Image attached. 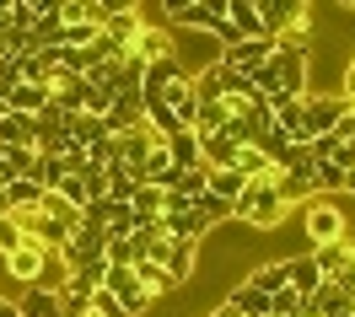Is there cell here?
<instances>
[{
	"label": "cell",
	"mask_w": 355,
	"mask_h": 317,
	"mask_svg": "<svg viewBox=\"0 0 355 317\" xmlns=\"http://www.w3.org/2000/svg\"><path fill=\"white\" fill-rule=\"evenodd\" d=\"M232 221H243L253 231H275L286 221V199H280V188H275V172L269 178H248L243 199L232 204Z\"/></svg>",
	"instance_id": "obj_1"
},
{
	"label": "cell",
	"mask_w": 355,
	"mask_h": 317,
	"mask_svg": "<svg viewBox=\"0 0 355 317\" xmlns=\"http://www.w3.org/2000/svg\"><path fill=\"white\" fill-rule=\"evenodd\" d=\"M302 231H307L312 248H323V242H345V237H350V221H345V210H339L334 199L312 194L307 210H302Z\"/></svg>",
	"instance_id": "obj_2"
},
{
	"label": "cell",
	"mask_w": 355,
	"mask_h": 317,
	"mask_svg": "<svg viewBox=\"0 0 355 317\" xmlns=\"http://www.w3.org/2000/svg\"><path fill=\"white\" fill-rule=\"evenodd\" d=\"M350 114V97H318V91H307L302 97V129H307V140H318V135H334L339 129V118Z\"/></svg>",
	"instance_id": "obj_3"
},
{
	"label": "cell",
	"mask_w": 355,
	"mask_h": 317,
	"mask_svg": "<svg viewBox=\"0 0 355 317\" xmlns=\"http://www.w3.org/2000/svg\"><path fill=\"white\" fill-rule=\"evenodd\" d=\"M146 258H156L162 269H167V280L173 285H183V280H194V264H200V242H189V237H162Z\"/></svg>",
	"instance_id": "obj_4"
},
{
	"label": "cell",
	"mask_w": 355,
	"mask_h": 317,
	"mask_svg": "<svg viewBox=\"0 0 355 317\" xmlns=\"http://www.w3.org/2000/svg\"><path fill=\"white\" fill-rule=\"evenodd\" d=\"M103 242H108V231L76 226V231L65 237V248H60V264H65V274L87 269V264H108V258H103Z\"/></svg>",
	"instance_id": "obj_5"
},
{
	"label": "cell",
	"mask_w": 355,
	"mask_h": 317,
	"mask_svg": "<svg viewBox=\"0 0 355 317\" xmlns=\"http://www.w3.org/2000/svg\"><path fill=\"white\" fill-rule=\"evenodd\" d=\"M269 54H275V38H237V44L221 48V60H216V65L232 70V75H253Z\"/></svg>",
	"instance_id": "obj_6"
},
{
	"label": "cell",
	"mask_w": 355,
	"mask_h": 317,
	"mask_svg": "<svg viewBox=\"0 0 355 317\" xmlns=\"http://www.w3.org/2000/svg\"><path fill=\"white\" fill-rule=\"evenodd\" d=\"M350 296L339 291L334 280H318V291H307L302 296V317H350Z\"/></svg>",
	"instance_id": "obj_7"
},
{
	"label": "cell",
	"mask_w": 355,
	"mask_h": 317,
	"mask_svg": "<svg viewBox=\"0 0 355 317\" xmlns=\"http://www.w3.org/2000/svg\"><path fill=\"white\" fill-rule=\"evenodd\" d=\"M253 11H259V22H264L269 38H280L296 17H307V0H253Z\"/></svg>",
	"instance_id": "obj_8"
},
{
	"label": "cell",
	"mask_w": 355,
	"mask_h": 317,
	"mask_svg": "<svg viewBox=\"0 0 355 317\" xmlns=\"http://www.w3.org/2000/svg\"><path fill=\"white\" fill-rule=\"evenodd\" d=\"M49 97H54V87H38V81H17V87L6 91V114L33 118V114H44V108H49Z\"/></svg>",
	"instance_id": "obj_9"
},
{
	"label": "cell",
	"mask_w": 355,
	"mask_h": 317,
	"mask_svg": "<svg viewBox=\"0 0 355 317\" xmlns=\"http://www.w3.org/2000/svg\"><path fill=\"white\" fill-rule=\"evenodd\" d=\"M103 124H108V135H130L135 124H146V114H140V91H119L113 108L103 114Z\"/></svg>",
	"instance_id": "obj_10"
},
{
	"label": "cell",
	"mask_w": 355,
	"mask_h": 317,
	"mask_svg": "<svg viewBox=\"0 0 355 317\" xmlns=\"http://www.w3.org/2000/svg\"><path fill=\"white\" fill-rule=\"evenodd\" d=\"M156 226H162V237H189V242H200L205 231V215L189 204V210H167V215H156Z\"/></svg>",
	"instance_id": "obj_11"
},
{
	"label": "cell",
	"mask_w": 355,
	"mask_h": 317,
	"mask_svg": "<svg viewBox=\"0 0 355 317\" xmlns=\"http://www.w3.org/2000/svg\"><path fill=\"white\" fill-rule=\"evenodd\" d=\"M130 54L140 60V65H151V60H162V54H173V33L156 27V22H146V27H140V38L130 44Z\"/></svg>",
	"instance_id": "obj_12"
},
{
	"label": "cell",
	"mask_w": 355,
	"mask_h": 317,
	"mask_svg": "<svg viewBox=\"0 0 355 317\" xmlns=\"http://www.w3.org/2000/svg\"><path fill=\"white\" fill-rule=\"evenodd\" d=\"M226 307H232V312L237 317H269V296L259 291V285H232V291H226Z\"/></svg>",
	"instance_id": "obj_13"
},
{
	"label": "cell",
	"mask_w": 355,
	"mask_h": 317,
	"mask_svg": "<svg viewBox=\"0 0 355 317\" xmlns=\"http://www.w3.org/2000/svg\"><path fill=\"white\" fill-rule=\"evenodd\" d=\"M226 22H232V6H226V0H200L194 17H189V33H210V38H216Z\"/></svg>",
	"instance_id": "obj_14"
},
{
	"label": "cell",
	"mask_w": 355,
	"mask_h": 317,
	"mask_svg": "<svg viewBox=\"0 0 355 317\" xmlns=\"http://www.w3.org/2000/svg\"><path fill=\"white\" fill-rule=\"evenodd\" d=\"M140 27H146V17H140V11H130V17H108V22H103V38H108L119 54H130V44L140 38Z\"/></svg>",
	"instance_id": "obj_15"
},
{
	"label": "cell",
	"mask_w": 355,
	"mask_h": 317,
	"mask_svg": "<svg viewBox=\"0 0 355 317\" xmlns=\"http://www.w3.org/2000/svg\"><path fill=\"white\" fill-rule=\"evenodd\" d=\"M17 312H22V317H60V296L44 291V285H22V296H17Z\"/></svg>",
	"instance_id": "obj_16"
},
{
	"label": "cell",
	"mask_w": 355,
	"mask_h": 317,
	"mask_svg": "<svg viewBox=\"0 0 355 317\" xmlns=\"http://www.w3.org/2000/svg\"><path fill=\"white\" fill-rule=\"evenodd\" d=\"M205 188H210L216 199L237 204V199H243V188H248V178L237 172V167H216V172H205Z\"/></svg>",
	"instance_id": "obj_17"
},
{
	"label": "cell",
	"mask_w": 355,
	"mask_h": 317,
	"mask_svg": "<svg viewBox=\"0 0 355 317\" xmlns=\"http://www.w3.org/2000/svg\"><path fill=\"white\" fill-rule=\"evenodd\" d=\"M135 226H140L135 204H124V199H103V231H108V237H130Z\"/></svg>",
	"instance_id": "obj_18"
},
{
	"label": "cell",
	"mask_w": 355,
	"mask_h": 317,
	"mask_svg": "<svg viewBox=\"0 0 355 317\" xmlns=\"http://www.w3.org/2000/svg\"><path fill=\"white\" fill-rule=\"evenodd\" d=\"M33 140H38L33 118H22V114H0V145H6V151H22V145H33Z\"/></svg>",
	"instance_id": "obj_19"
},
{
	"label": "cell",
	"mask_w": 355,
	"mask_h": 317,
	"mask_svg": "<svg viewBox=\"0 0 355 317\" xmlns=\"http://www.w3.org/2000/svg\"><path fill=\"white\" fill-rule=\"evenodd\" d=\"M167 156H173V167L194 172V167H200V135H194V129H178V135H167Z\"/></svg>",
	"instance_id": "obj_20"
},
{
	"label": "cell",
	"mask_w": 355,
	"mask_h": 317,
	"mask_svg": "<svg viewBox=\"0 0 355 317\" xmlns=\"http://www.w3.org/2000/svg\"><path fill=\"white\" fill-rule=\"evenodd\" d=\"M65 135H70V145H81V151H87V145H97V140L108 135V124H103L97 114H70Z\"/></svg>",
	"instance_id": "obj_21"
},
{
	"label": "cell",
	"mask_w": 355,
	"mask_h": 317,
	"mask_svg": "<svg viewBox=\"0 0 355 317\" xmlns=\"http://www.w3.org/2000/svg\"><path fill=\"white\" fill-rule=\"evenodd\" d=\"M130 269H135V280H140V291L151 296V301H156V296H167V291H173V280H167V269H162L156 258H135Z\"/></svg>",
	"instance_id": "obj_22"
},
{
	"label": "cell",
	"mask_w": 355,
	"mask_h": 317,
	"mask_svg": "<svg viewBox=\"0 0 355 317\" xmlns=\"http://www.w3.org/2000/svg\"><path fill=\"white\" fill-rule=\"evenodd\" d=\"M350 248H355V242L345 237V242H323V248H312L307 258L318 264V274H323V280H334V274L345 269V258H350Z\"/></svg>",
	"instance_id": "obj_23"
},
{
	"label": "cell",
	"mask_w": 355,
	"mask_h": 317,
	"mask_svg": "<svg viewBox=\"0 0 355 317\" xmlns=\"http://www.w3.org/2000/svg\"><path fill=\"white\" fill-rule=\"evenodd\" d=\"M318 280H323V274H318V264H312L307 253H302V258H286V285H291L296 296L318 291Z\"/></svg>",
	"instance_id": "obj_24"
},
{
	"label": "cell",
	"mask_w": 355,
	"mask_h": 317,
	"mask_svg": "<svg viewBox=\"0 0 355 317\" xmlns=\"http://www.w3.org/2000/svg\"><path fill=\"white\" fill-rule=\"evenodd\" d=\"M248 285H259L264 296L286 291V258H264V264H253V274H248Z\"/></svg>",
	"instance_id": "obj_25"
},
{
	"label": "cell",
	"mask_w": 355,
	"mask_h": 317,
	"mask_svg": "<svg viewBox=\"0 0 355 317\" xmlns=\"http://www.w3.org/2000/svg\"><path fill=\"white\" fill-rule=\"evenodd\" d=\"M232 167L243 172V178H269L275 172V161L259 151V145H237V156H232Z\"/></svg>",
	"instance_id": "obj_26"
},
{
	"label": "cell",
	"mask_w": 355,
	"mask_h": 317,
	"mask_svg": "<svg viewBox=\"0 0 355 317\" xmlns=\"http://www.w3.org/2000/svg\"><path fill=\"white\" fill-rule=\"evenodd\" d=\"M194 97H200V102H221V97H226V70L221 65H205L200 75H194Z\"/></svg>",
	"instance_id": "obj_27"
},
{
	"label": "cell",
	"mask_w": 355,
	"mask_h": 317,
	"mask_svg": "<svg viewBox=\"0 0 355 317\" xmlns=\"http://www.w3.org/2000/svg\"><path fill=\"white\" fill-rule=\"evenodd\" d=\"M44 194H49V188H38L33 178H17L11 188H6V199H11V210H38V204H44Z\"/></svg>",
	"instance_id": "obj_28"
},
{
	"label": "cell",
	"mask_w": 355,
	"mask_h": 317,
	"mask_svg": "<svg viewBox=\"0 0 355 317\" xmlns=\"http://www.w3.org/2000/svg\"><path fill=\"white\" fill-rule=\"evenodd\" d=\"M226 118H232V108H226V97L221 102H200V114H194V135H216Z\"/></svg>",
	"instance_id": "obj_29"
},
{
	"label": "cell",
	"mask_w": 355,
	"mask_h": 317,
	"mask_svg": "<svg viewBox=\"0 0 355 317\" xmlns=\"http://www.w3.org/2000/svg\"><path fill=\"white\" fill-rule=\"evenodd\" d=\"M194 210H200V215H205V226H210V231L221 226V221H232V204H226V199H216L210 188H205L200 199H194Z\"/></svg>",
	"instance_id": "obj_30"
},
{
	"label": "cell",
	"mask_w": 355,
	"mask_h": 317,
	"mask_svg": "<svg viewBox=\"0 0 355 317\" xmlns=\"http://www.w3.org/2000/svg\"><path fill=\"white\" fill-rule=\"evenodd\" d=\"M49 194H60V199L70 204V210H87V183H81V172H65V178H60V188H49Z\"/></svg>",
	"instance_id": "obj_31"
},
{
	"label": "cell",
	"mask_w": 355,
	"mask_h": 317,
	"mask_svg": "<svg viewBox=\"0 0 355 317\" xmlns=\"http://www.w3.org/2000/svg\"><path fill=\"white\" fill-rule=\"evenodd\" d=\"M97 33H103L97 22H70L65 38H60V48H92V44H97Z\"/></svg>",
	"instance_id": "obj_32"
},
{
	"label": "cell",
	"mask_w": 355,
	"mask_h": 317,
	"mask_svg": "<svg viewBox=\"0 0 355 317\" xmlns=\"http://www.w3.org/2000/svg\"><path fill=\"white\" fill-rule=\"evenodd\" d=\"M81 183H87V199H108V167H81Z\"/></svg>",
	"instance_id": "obj_33"
},
{
	"label": "cell",
	"mask_w": 355,
	"mask_h": 317,
	"mask_svg": "<svg viewBox=\"0 0 355 317\" xmlns=\"http://www.w3.org/2000/svg\"><path fill=\"white\" fill-rule=\"evenodd\" d=\"M291 312H302V296L286 285V291H275V296H269V317H291Z\"/></svg>",
	"instance_id": "obj_34"
},
{
	"label": "cell",
	"mask_w": 355,
	"mask_h": 317,
	"mask_svg": "<svg viewBox=\"0 0 355 317\" xmlns=\"http://www.w3.org/2000/svg\"><path fill=\"white\" fill-rule=\"evenodd\" d=\"M103 258H108V264H135V242L130 237H108V242H103Z\"/></svg>",
	"instance_id": "obj_35"
},
{
	"label": "cell",
	"mask_w": 355,
	"mask_h": 317,
	"mask_svg": "<svg viewBox=\"0 0 355 317\" xmlns=\"http://www.w3.org/2000/svg\"><path fill=\"white\" fill-rule=\"evenodd\" d=\"M194 6H200V0H162V17H167L173 27H189V17H194Z\"/></svg>",
	"instance_id": "obj_36"
},
{
	"label": "cell",
	"mask_w": 355,
	"mask_h": 317,
	"mask_svg": "<svg viewBox=\"0 0 355 317\" xmlns=\"http://www.w3.org/2000/svg\"><path fill=\"white\" fill-rule=\"evenodd\" d=\"M22 242H27V237H22V226H17L11 215H0V258H6V253H17Z\"/></svg>",
	"instance_id": "obj_37"
},
{
	"label": "cell",
	"mask_w": 355,
	"mask_h": 317,
	"mask_svg": "<svg viewBox=\"0 0 355 317\" xmlns=\"http://www.w3.org/2000/svg\"><path fill=\"white\" fill-rule=\"evenodd\" d=\"M130 11H140V0H97V17L108 22V17H130Z\"/></svg>",
	"instance_id": "obj_38"
},
{
	"label": "cell",
	"mask_w": 355,
	"mask_h": 317,
	"mask_svg": "<svg viewBox=\"0 0 355 317\" xmlns=\"http://www.w3.org/2000/svg\"><path fill=\"white\" fill-rule=\"evenodd\" d=\"M17 81H22V65H17V54H11V60H0V97L17 87Z\"/></svg>",
	"instance_id": "obj_39"
},
{
	"label": "cell",
	"mask_w": 355,
	"mask_h": 317,
	"mask_svg": "<svg viewBox=\"0 0 355 317\" xmlns=\"http://www.w3.org/2000/svg\"><path fill=\"white\" fill-rule=\"evenodd\" d=\"M334 285H339V291H345V296L355 301V248H350V258H345V269L334 274Z\"/></svg>",
	"instance_id": "obj_40"
},
{
	"label": "cell",
	"mask_w": 355,
	"mask_h": 317,
	"mask_svg": "<svg viewBox=\"0 0 355 317\" xmlns=\"http://www.w3.org/2000/svg\"><path fill=\"white\" fill-rule=\"evenodd\" d=\"M339 97H350V102H355V54H350V65H345V91H339Z\"/></svg>",
	"instance_id": "obj_41"
},
{
	"label": "cell",
	"mask_w": 355,
	"mask_h": 317,
	"mask_svg": "<svg viewBox=\"0 0 355 317\" xmlns=\"http://www.w3.org/2000/svg\"><path fill=\"white\" fill-rule=\"evenodd\" d=\"M0 317H22V312H17V301H11V296H0Z\"/></svg>",
	"instance_id": "obj_42"
},
{
	"label": "cell",
	"mask_w": 355,
	"mask_h": 317,
	"mask_svg": "<svg viewBox=\"0 0 355 317\" xmlns=\"http://www.w3.org/2000/svg\"><path fill=\"white\" fill-rule=\"evenodd\" d=\"M345 194H355V167H350V172H345Z\"/></svg>",
	"instance_id": "obj_43"
},
{
	"label": "cell",
	"mask_w": 355,
	"mask_h": 317,
	"mask_svg": "<svg viewBox=\"0 0 355 317\" xmlns=\"http://www.w3.org/2000/svg\"><path fill=\"white\" fill-rule=\"evenodd\" d=\"M334 6H355V0H334Z\"/></svg>",
	"instance_id": "obj_44"
},
{
	"label": "cell",
	"mask_w": 355,
	"mask_h": 317,
	"mask_svg": "<svg viewBox=\"0 0 355 317\" xmlns=\"http://www.w3.org/2000/svg\"><path fill=\"white\" fill-rule=\"evenodd\" d=\"M0 114H6V97H0Z\"/></svg>",
	"instance_id": "obj_45"
},
{
	"label": "cell",
	"mask_w": 355,
	"mask_h": 317,
	"mask_svg": "<svg viewBox=\"0 0 355 317\" xmlns=\"http://www.w3.org/2000/svg\"><path fill=\"white\" fill-rule=\"evenodd\" d=\"M291 317H302V312H291Z\"/></svg>",
	"instance_id": "obj_46"
},
{
	"label": "cell",
	"mask_w": 355,
	"mask_h": 317,
	"mask_svg": "<svg viewBox=\"0 0 355 317\" xmlns=\"http://www.w3.org/2000/svg\"><path fill=\"white\" fill-rule=\"evenodd\" d=\"M350 317H355V307H350Z\"/></svg>",
	"instance_id": "obj_47"
},
{
	"label": "cell",
	"mask_w": 355,
	"mask_h": 317,
	"mask_svg": "<svg viewBox=\"0 0 355 317\" xmlns=\"http://www.w3.org/2000/svg\"><path fill=\"white\" fill-rule=\"evenodd\" d=\"M350 11H355V6H350Z\"/></svg>",
	"instance_id": "obj_48"
}]
</instances>
